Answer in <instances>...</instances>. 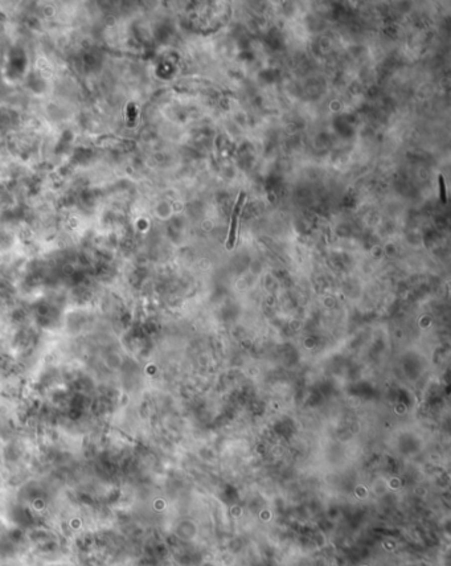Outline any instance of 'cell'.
Listing matches in <instances>:
<instances>
[{"instance_id": "obj_2", "label": "cell", "mask_w": 451, "mask_h": 566, "mask_svg": "<svg viewBox=\"0 0 451 566\" xmlns=\"http://www.w3.org/2000/svg\"><path fill=\"white\" fill-rule=\"evenodd\" d=\"M438 184H440V197L442 200V203L446 204L448 197H446V184H445V177L442 175L438 176Z\"/></svg>"}, {"instance_id": "obj_1", "label": "cell", "mask_w": 451, "mask_h": 566, "mask_svg": "<svg viewBox=\"0 0 451 566\" xmlns=\"http://www.w3.org/2000/svg\"><path fill=\"white\" fill-rule=\"evenodd\" d=\"M244 201H245V192H241L240 196H238L237 203H236V205H234L233 208V213H232V225H230L229 237H228V241H226V248L228 249H233L234 242H236V230H237L238 216L241 213V208L242 205H244Z\"/></svg>"}]
</instances>
